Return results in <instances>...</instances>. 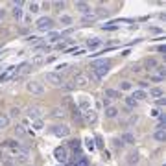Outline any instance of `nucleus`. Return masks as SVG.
Returning <instances> with one entry per match:
<instances>
[{
  "label": "nucleus",
  "instance_id": "obj_17",
  "mask_svg": "<svg viewBox=\"0 0 166 166\" xmlns=\"http://www.w3.org/2000/svg\"><path fill=\"white\" fill-rule=\"evenodd\" d=\"M41 63H44V57H42V56H33V57H32V61L28 63V65L37 66V65H41Z\"/></svg>",
  "mask_w": 166,
  "mask_h": 166
},
{
  "label": "nucleus",
  "instance_id": "obj_43",
  "mask_svg": "<svg viewBox=\"0 0 166 166\" xmlns=\"http://www.w3.org/2000/svg\"><path fill=\"white\" fill-rule=\"evenodd\" d=\"M157 50H159V52H161V54H164V52H166V46H164V44H161V46H159V48H157Z\"/></svg>",
  "mask_w": 166,
  "mask_h": 166
},
{
  "label": "nucleus",
  "instance_id": "obj_35",
  "mask_svg": "<svg viewBox=\"0 0 166 166\" xmlns=\"http://www.w3.org/2000/svg\"><path fill=\"white\" fill-rule=\"evenodd\" d=\"M146 65H148V68H153V66L157 65V61H155L153 57H148V59H146Z\"/></svg>",
  "mask_w": 166,
  "mask_h": 166
},
{
  "label": "nucleus",
  "instance_id": "obj_7",
  "mask_svg": "<svg viewBox=\"0 0 166 166\" xmlns=\"http://www.w3.org/2000/svg\"><path fill=\"white\" fill-rule=\"evenodd\" d=\"M28 90H30L32 94H37V96H41L42 92H44V87H42L39 81H30V83H28Z\"/></svg>",
  "mask_w": 166,
  "mask_h": 166
},
{
  "label": "nucleus",
  "instance_id": "obj_4",
  "mask_svg": "<svg viewBox=\"0 0 166 166\" xmlns=\"http://www.w3.org/2000/svg\"><path fill=\"white\" fill-rule=\"evenodd\" d=\"M54 157H56L59 163H66V161H68V149H66L65 146L56 148V149H54Z\"/></svg>",
  "mask_w": 166,
  "mask_h": 166
},
{
  "label": "nucleus",
  "instance_id": "obj_47",
  "mask_svg": "<svg viewBox=\"0 0 166 166\" xmlns=\"http://www.w3.org/2000/svg\"><path fill=\"white\" fill-rule=\"evenodd\" d=\"M65 46H66L65 42H59V44H57V48H59V50H65Z\"/></svg>",
  "mask_w": 166,
  "mask_h": 166
},
{
  "label": "nucleus",
  "instance_id": "obj_6",
  "mask_svg": "<svg viewBox=\"0 0 166 166\" xmlns=\"http://www.w3.org/2000/svg\"><path fill=\"white\" fill-rule=\"evenodd\" d=\"M17 74H19V66H9L6 72L0 74V81H7V80H11V78L17 76Z\"/></svg>",
  "mask_w": 166,
  "mask_h": 166
},
{
  "label": "nucleus",
  "instance_id": "obj_25",
  "mask_svg": "<svg viewBox=\"0 0 166 166\" xmlns=\"http://www.w3.org/2000/svg\"><path fill=\"white\" fill-rule=\"evenodd\" d=\"M80 146H81V142H80L78 139H74V140H70V148H72L74 151H78V155H81V153H80Z\"/></svg>",
  "mask_w": 166,
  "mask_h": 166
},
{
  "label": "nucleus",
  "instance_id": "obj_27",
  "mask_svg": "<svg viewBox=\"0 0 166 166\" xmlns=\"http://www.w3.org/2000/svg\"><path fill=\"white\" fill-rule=\"evenodd\" d=\"M15 133H17V137H24L26 135V129H24V125H15Z\"/></svg>",
  "mask_w": 166,
  "mask_h": 166
},
{
  "label": "nucleus",
  "instance_id": "obj_2",
  "mask_svg": "<svg viewBox=\"0 0 166 166\" xmlns=\"http://www.w3.org/2000/svg\"><path fill=\"white\" fill-rule=\"evenodd\" d=\"M52 133L56 135V137H61V139H65V137H68L70 135V127L65 124H57V125H52Z\"/></svg>",
  "mask_w": 166,
  "mask_h": 166
},
{
  "label": "nucleus",
  "instance_id": "obj_34",
  "mask_svg": "<svg viewBox=\"0 0 166 166\" xmlns=\"http://www.w3.org/2000/svg\"><path fill=\"white\" fill-rule=\"evenodd\" d=\"M13 15H15V19H17V21H21V19H22V11H21V7H15V9H13Z\"/></svg>",
  "mask_w": 166,
  "mask_h": 166
},
{
  "label": "nucleus",
  "instance_id": "obj_40",
  "mask_svg": "<svg viewBox=\"0 0 166 166\" xmlns=\"http://www.w3.org/2000/svg\"><path fill=\"white\" fill-rule=\"evenodd\" d=\"M113 144L116 146V148H122V146H124V142H122L120 139H113Z\"/></svg>",
  "mask_w": 166,
  "mask_h": 166
},
{
  "label": "nucleus",
  "instance_id": "obj_23",
  "mask_svg": "<svg viewBox=\"0 0 166 166\" xmlns=\"http://www.w3.org/2000/svg\"><path fill=\"white\" fill-rule=\"evenodd\" d=\"M50 116H52V118H63V116H65V111H63V109H54V111L50 113Z\"/></svg>",
  "mask_w": 166,
  "mask_h": 166
},
{
  "label": "nucleus",
  "instance_id": "obj_22",
  "mask_svg": "<svg viewBox=\"0 0 166 166\" xmlns=\"http://www.w3.org/2000/svg\"><path fill=\"white\" fill-rule=\"evenodd\" d=\"M131 96H133V98H135V100L139 102V100H144V98H146V96H148V94H146L144 90H135V92H133Z\"/></svg>",
  "mask_w": 166,
  "mask_h": 166
},
{
  "label": "nucleus",
  "instance_id": "obj_29",
  "mask_svg": "<svg viewBox=\"0 0 166 166\" xmlns=\"http://www.w3.org/2000/svg\"><path fill=\"white\" fill-rule=\"evenodd\" d=\"M41 9V4H37V2H30V11L32 13H37Z\"/></svg>",
  "mask_w": 166,
  "mask_h": 166
},
{
  "label": "nucleus",
  "instance_id": "obj_1",
  "mask_svg": "<svg viewBox=\"0 0 166 166\" xmlns=\"http://www.w3.org/2000/svg\"><path fill=\"white\" fill-rule=\"evenodd\" d=\"M109 65H111L109 59H96V61H92V65H90V70L102 80L105 74L109 72Z\"/></svg>",
  "mask_w": 166,
  "mask_h": 166
},
{
  "label": "nucleus",
  "instance_id": "obj_11",
  "mask_svg": "<svg viewBox=\"0 0 166 166\" xmlns=\"http://www.w3.org/2000/svg\"><path fill=\"white\" fill-rule=\"evenodd\" d=\"M42 116V111L39 107H30L28 109V118H32V120H41Z\"/></svg>",
  "mask_w": 166,
  "mask_h": 166
},
{
  "label": "nucleus",
  "instance_id": "obj_13",
  "mask_svg": "<svg viewBox=\"0 0 166 166\" xmlns=\"http://www.w3.org/2000/svg\"><path fill=\"white\" fill-rule=\"evenodd\" d=\"M104 96H105V98H109V100H115V98H120V92H118V90H115V89H105Z\"/></svg>",
  "mask_w": 166,
  "mask_h": 166
},
{
  "label": "nucleus",
  "instance_id": "obj_39",
  "mask_svg": "<svg viewBox=\"0 0 166 166\" xmlns=\"http://www.w3.org/2000/svg\"><path fill=\"white\" fill-rule=\"evenodd\" d=\"M120 89H122V90H129V89H131V83H129V81H124L122 85H120Z\"/></svg>",
  "mask_w": 166,
  "mask_h": 166
},
{
  "label": "nucleus",
  "instance_id": "obj_14",
  "mask_svg": "<svg viewBox=\"0 0 166 166\" xmlns=\"http://www.w3.org/2000/svg\"><path fill=\"white\" fill-rule=\"evenodd\" d=\"M153 139H155L157 142H164V139H166V131H164V129H157V131L153 133Z\"/></svg>",
  "mask_w": 166,
  "mask_h": 166
},
{
  "label": "nucleus",
  "instance_id": "obj_44",
  "mask_svg": "<svg viewBox=\"0 0 166 166\" xmlns=\"http://www.w3.org/2000/svg\"><path fill=\"white\" fill-rule=\"evenodd\" d=\"M96 140H98V148H104V142H102V137H96Z\"/></svg>",
  "mask_w": 166,
  "mask_h": 166
},
{
  "label": "nucleus",
  "instance_id": "obj_18",
  "mask_svg": "<svg viewBox=\"0 0 166 166\" xmlns=\"http://www.w3.org/2000/svg\"><path fill=\"white\" fill-rule=\"evenodd\" d=\"M9 125V116H6V115H0V129H6Z\"/></svg>",
  "mask_w": 166,
  "mask_h": 166
},
{
  "label": "nucleus",
  "instance_id": "obj_16",
  "mask_svg": "<svg viewBox=\"0 0 166 166\" xmlns=\"http://www.w3.org/2000/svg\"><path fill=\"white\" fill-rule=\"evenodd\" d=\"M72 166H89V161H87V157L80 155V157L74 161V164H72Z\"/></svg>",
  "mask_w": 166,
  "mask_h": 166
},
{
  "label": "nucleus",
  "instance_id": "obj_8",
  "mask_svg": "<svg viewBox=\"0 0 166 166\" xmlns=\"http://www.w3.org/2000/svg\"><path fill=\"white\" fill-rule=\"evenodd\" d=\"M85 120H87V124L94 125L98 122V115H96V111H92V109H87L85 111Z\"/></svg>",
  "mask_w": 166,
  "mask_h": 166
},
{
  "label": "nucleus",
  "instance_id": "obj_41",
  "mask_svg": "<svg viewBox=\"0 0 166 166\" xmlns=\"http://www.w3.org/2000/svg\"><path fill=\"white\" fill-rule=\"evenodd\" d=\"M151 81H163V78H161V76H153V78H151Z\"/></svg>",
  "mask_w": 166,
  "mask_h": 166
},
{
  "label": "nucleus",
  "instance_id": "obj_10",
  "mask_svg": "<svg viewBox=\"0 0 166 166\" xmlns=\"http://www.w3.org/2000/svg\"><path fill=\"white\" fill-rule=\"evenodd\" d=\"M74 87H80V89H83V87H87L89 85V80H87V76H83V74H78V76H74Z\"/></svg>",
  "mask_w": 166,
  "mask_h": 166
},
{
  "label": "nucleus",
  "instance_id": "obj_38",
  "mask_svg": "<svg viewBox=\"0 0 166 166\" xmlns=\"http://www.w3.org/2000/svg\"><path fill=\"white\" fill-rule=\"evenodd\" d=\"M63 89H65V90H72V89H76V87H74V83H63Z\"/></svg>",
  "mask_w": 166,
  "mask_h": 166
},
{
  "label": "nucleus",
  "instance_id": "obj_20",
  "mask_svg": "<svg viewBox=\"0 0 166 166\" xmlns=\"http://www.w3.org/2000/svg\"><path fill=\"white\" fill-rule=\"evenodd\" d=\"M87 46H89L90 50H94V48H98V46H102V41H100V39H90V41L87 42Z\"/></svg>",
  "mask_w": 166,
  "mask_h": 166
},
{
  "label": "nucleus",
  "instance_id": "obj_33",
  "mask_svg": "<svg viewBox=\"0 0 166 166\" xmlns=\"http://www.w3.org/2000/svg\"><path fill=\"white\" fill-rule=\"evenodd\" d=\"M61 22L65 24V26H70V24H72V19H70L68 15H63V17H61Z\"/></svg>",
  "mask_w": 166,
  "mask_h": 166
},
{
  "label": "nucleus",
  "instance_id": "obj_26",
  "mask_svg": "<svg viewBox=\"0 0 166 166\" xmlns=\"http://www.w3.org/2000/svg\"><path fill=\"white\" fill-rule=\"evenodd\" d=\"M80 107H81V109H85V111H87V109H90V104H89V100H87L85 96H81V98H80Z\"/></svg>",
  "mask_w": 166,
  "mask_h": 166
},
{
  "label": "nucleus",
  "instance_id": "obj_45",
  "mask_svg": "<svg viewBox=\"0 0 166 166\" xmlns=\"http://www.w3.org/2000/svg\"><path fill=\"white\" fill-rule=\"evenodd\" d=\"M151 115H153V116H159V115H161V111H159V109H153V111H151Z\"/></svg>",
  "mask_w": 166,
  "mask_h": 166
},
{
  "label": "nucleus",
  "instance_id": "obj_9",
  "mask_svg": "<svg viewBox=\"0 0 166 166\" xmlns=\"http://www.w3.org/2000/svg\"><path fill=\"white\" fill-rule=\"evenodd\" d=\"M139 161H140L139 151H131V153H127V157H125V163H127V166H135Z\"/></svg>",
  "mask_w": 166,
  "mask_h": 166
},
{
  "label": "nucleus",
  "instance_id": "obj_46",
  "mask_svg": "<svg viewBox=\"0 0 166 166\" xmlns=\"http://www.w3.org/2000/svg\"><path fill=\"white\" fill-rule=\"evenodd\" d=\"M56 7H59V9L65 7V2H56Z\"/></svg>",
  "mask_w": 166,
  "mask_h": 166
},
{
  "label": "nucleus",
  "instance_id": "obj_24",
  "mask_svg": "<svg viewBox=\"0 0 166 166\" xmlns=\"http://www.w3.org/2000/svg\"><path fill=\"white\" fill-rule=\"evenodd\" d=\"M125 105H127L129 109H133V107H137V100H135L133 96H125Z\"/></svg>",
  "mask_w": 166,
  "mask_h": 166
},
{
  "label": "nucleus",
  "instance_id": "obj_15",
  "mask_svg": "<svg viewBox=\"0 0 166 166\" xmlns=\"http://www.w3.org/2000/svg\"><path fill=\"white\" fill-rule=\"evenodd\" d=\"M116 115H118V109L116 107H113V105L111 107H105V116L107 118H115Z\"/></svg>",
  "mask_w": 166,
  "mask_h": 166
},
{
  "label": "nucleus",
  "instance_id": "obj_30",
  "mask_svg": "<svg viewBox=\"0 0 166 166\" xmlns=\"http://www.w3.org/2000/svg\"><path fill=\"white\" fill-rule=\"evenodd\" d=\"M96 19H98V15H85V17H83V24H89V22H92V21H96Z\"/></svg>",
  "mask_w": 166,
  "mask_h": 166
},
{
  "label": "nucleus",
  "instance_id": "obj_32",
  "mask_svg": "<svg viewBox=\"0 0 166 166\" xmlns=\"http://www.w3.org/2000/svg\"><path fill=\"white\" fill-rule=\"evenodd\" d=\"M85 146H87V148L92 151V149H94V140H92L90 137H89V139H85Z\"/></svg>",
  "mask_w": 166,
  "mask_h": 166
},
{
  "label": "nucleus",
  "instance_id": "obj_36",
  "mask_svg": "<svg viewBox=\"0 0 166 166\" xmlns=\"http://www.w3.org/2000/svg\"><path fill=\"white\" fill-rule=\"evenodd\" d=\"M42 120H33V129H42Z\"/></svg>",
  "mask_w": 166,
  "mask_h": 166
},
{
  "label": "nucleus",
  "instance_id": "obj_5",
  "mask_svg": "<svg viewBox=\"0 0 166 166\" xmlns=\"http://www.w3.org/2000/svg\"><path fill=\"white\" fill-rule=\"evenodd\" d=\"M46 81H50L52 85H56V87H63V76L61 74H57V72H48L46 74Z\"/></svg>",
  "mask_w": 166,
  "mask_h": 166
},
{
  "label": "nucleus",
  "instance_id": "obj_42",
  "mask_svg": "<svg viewBox=\"0 0 166 166\" xmlns=\"http://www.w3.org/2000/svg\"><path fill=\"white\" fill-rule=\"evenodd\" d=\"M104 105L105 107H111V100L109 98H104Z\"/></svg>",
  "mask_w": 166,
  "mask_h": 166
},
{
  "label": "nucleus",
  "instance_id": "obj_31",
  "mask_svg": "<svg viewBox=\"0 0 166 166\" xmlns=\"http://www.w3.org/2000/svg\"><path fill=\"white\" fill-rule=\"evenodd\" d=\"M70 70V65H66V63H63L57 66V74H61V72H68Z\"/></svg>",
  "mask_w": 166,
  "mask_h": 166
},
{
  "label": "nucleus",
  "instance_id": "obj_3",
  "mask_svg": "<svg viewBox=\"0 0 166 166\" xmlns=\"http://www.w3.org/2000/svg\"><path fill=\"white\" fill-rule=\"evenodd\" d=\"M35 26H37V30L46 32V30H52V28H54V21H52L50 17H41L39 21L35 22Z\"/></svg>",
  "mask_w": 166,
  "mask_h": 166
},
{
  "label": "nucleus",
  "instance_id": "obj_37",
  "mask_svg": "<svg viewBox=\"0 0 166 166\" xmlns=\"http://www.w3.org/2000/svg\"><path fill=\"white\" fill-rule=\"evenodd\" d=\"M19 115H21V109H17V107H13V109H11V113H9V116H15V118H17Z\"/></svg>",
  "mask_w": 166,
  "mask_h": 166
},
{
  "label": "nucleus",
  "instance_id": "obj_19",
  "mask_svg": "<svg viewBox=\"0 0 166 166\" xmlns=\"http://www.w3.org/2000/svg\"><path fill=\"white\" fill-rule=\"evenodd\" d=\"M149 94H151L153 98H161V96H163V89H161V87H153V89L149 90Z\"/></svg>",
  "mask_w": 166,
  "mask_h": 166
},
{
  "label": "nucleus",
  "instance_id": "obj_21",
  "mask_svg": "<svg viewBox=\"0 0 166 166\" xmlns=\"http://www.w3.org/2000/svg\"><path fill=\"white\" fill-rule=\"evenodd\" d=\"M61 39V33H57V32H50L48 33V41L50 42H56V41H59Z\"/></svg>",
  "mask_w": 166,
  "mask_h": 166
},
{
  "label": "nucleus",
  "instance_id": "obj_48",
  "mask_svg": "<svg viewBox=\"0 0 166 166\" xmlns=\"http://www.w3.org/2000/svg\"><path fill=\"white\" fill-rule=\"evenodd\" d=\"M4 15H6V13H4V9H0V21L4 19Z\"/></svg>",
  "mask_w": 166,
  "mask_h": 166
},
{
  "label": "nucleus",
  "instance_id": "obj_12",
  "mask_svg": "<svg viewBox=\"0 0 166 166\" xmlns=\"http://www.w3.org/2000/svg\"><path fill=\"white\" fill-rule=\"evenodd\" d=\"M74 6H76V9H78L80 13H90V6H89L87 2H76Z\"/></svg>",
  "mask_w": 166,
  "mask_h": 166
},
{
  "label": "nucleus",
  "instance_id": "obj_28",
  "mask_svg": "<svg viewBox=\"0 0 166 166\" xmlns=\"http://www.w3.org/2000/svg\"><path fill=\"white\" fill-rule=\"evenodd\" d=\"M122 140H125L127 144H133V142H135V137H133L131 133H124V137H122Z\"/></svg>",
  "mask_w": 166,
  "mask_h": 166
}]
</instances>
